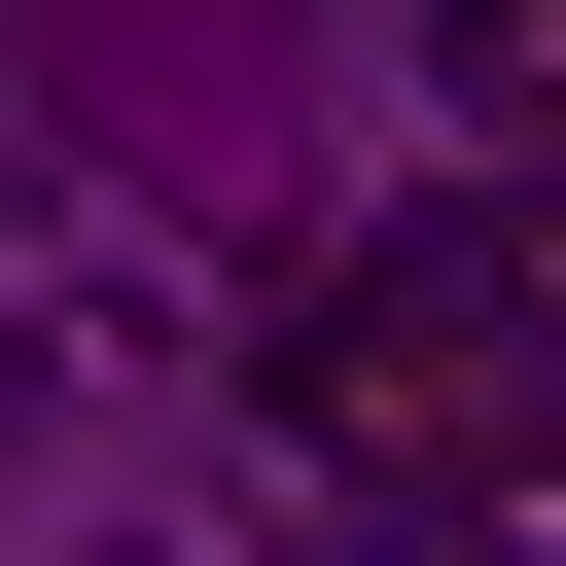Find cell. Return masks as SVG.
Returning a JSON list of instances; mask_svg holds the SVG:
<instances>
[{"label": "cell", "instance_id": "2", "mask_svg": "<svg viewBox=\"0 0 566 566\" xmlns=\"http://www.w3.org/2000/svg\"><path fill=\"white\" fill-rule=\"evenodd\" d=\"M460 35V142H566V0H424Z\"/></svg>", "mask_w": 566, "mask_h": 566}, {"label": "cell", "instance_id": "1", "mask_svg": "<svg viewBox=\"0 0 566 566\" xmlns=\"http://www.w3.org/2000/svg\"><path fill=\"white\" fill-rule=\"evenodd\" d=\"M248 424L424 460V495H566V212H389L354 283L248 318Z\"/></svg>", "mask_w": 566, "mask_h": 566}]
</instances>
